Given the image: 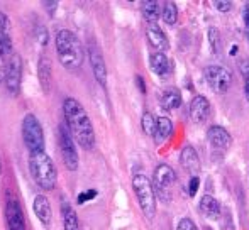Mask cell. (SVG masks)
Wrapping results in <instances>:
<instances>
[{
  "mask_svg": "<svg viewBox=\"0 0 249 230\" xmlns=\"http://www.w3.org/2000/svg\"><path fill=\"white\" fill-rule=\"evenodd\" d=\"M132 190L138 198V203L146 218H154L156 215V193H154L153 181L144 174H136L132 178Z\"/></svg>",
  "mask_w": 249,
  "mask_h": 230,
  "instance_id": "cell-4",
  "label": "cell"
},
{
  "mask_svg": "<svg viewBox=\"0 0 249 230\" xmlns=\"http://www.w3.org/2000/svg\"><path fill=\"white\" fill-rule=\"evenodd\" d=\"M207 36H209V44L212 48L213 54H220V46H222V41H220V33L217 27H209L207 31Z\"/></svg>",
  "mask_w": 249,
  "mask_h": 230,
  "instance_id": "cell-27",
  "label": "cell"
},
{
  "mask_svg": "<svg viewBox=\"0 0 249 230\" xmlns=\"http://www.w3.org/2000/svg\"><path fill=\"white\" fill-rule=\"evenodd\" d=\"M198 208L202 212L203 217H207L209 220H219L220 214H222V208L220 203L217 201V198H213L212 195H203L202 200L198 203Z\"/></svg>",
  "mask_w": 249,
  "mask_h": 230,
  "instance_id": "cell-20",
  "label": "cell"
},
{
  "mask_svg": "<svg viewBox=\"0 0 249 230\" xmlns=\"http://www.w3.org/2000/svg\"><path fill=\"white\" fill-rule=\"evenodd\" d=\"M5 53H3L2 43H0V82H3V73H5Z\"/></svg>",
  "mask_w": 249,
  "mask_h": 230,
  "instance_id": "cell-34",
  "label": "cell"
},
{
  "mask_svg": "<svg viewBox=\"0 0 249 230\" xmlns=\"http://www.w3.org/2000/svg\"><path fill=\"white\" fill-rule=\"evenodd\" d=\"M34 36H36L37 43H39L41 46H46L48 44V31L43 24H39V22L34 24Z\"/></svg>",
  "mask_w": 249,
  "mask_h": 230,
  "instance_id": "cell-28",
  "label": "cell"
},
{
  "mask_svg": "<svg viewBox=\"0 0 249 230\" xmlns=\"http://www.w3.org/2000/svg\"><path fill=\"white\" fill-rule=\"evenodd\" d=\"M198 184H200L198 176H192L190 178V183H188V193H190V197H195V195H197Z\"/></svg>",
  "mask_w": 249,
  "mask_h": 230,
  "instance_id": "cell-32",
  "label": "cell"
},
{
  "mask_svg": "<svg viewBox=\"0 0 249 230\" xmlns=\"http://www.w3.org/2000/svg\"><path fill=\"white\" fill-rule=\"evenodd\" d=\"M22 141L24 146L27 148L29 152H36V151H44V131L43 125H41L39 118L34 114H26L22 118Z\"/></svg>",
  "mask_w": 249,
  "mask_h": 230,
  "instance_id": "cell-5",
  "label": "cell"
},
{
  "mask_svg": "<svg viewBox=\"0 0 249 230\" xmlns=\"http://www.w3.org/2000/svg\"><path fill=\"white\" fill-rule=\"evenodd\" d=\"M177 230H198V227L195 225V222L192 218H181L178 222V227Z\"/></svg>",
  "mask_w": 249,
  "mask_h": 230,
  "instance_id": "cell-30",
  "label": "cell"
},
{
  "mask_svg": "<svg viewBox=\"0 0 249 230\" xmlns=\"http://www.w3.org/2000/svg\"><path fill=\"white\" fill-rule=\"evenodd\" d=\"M244 93H246V99L249 100V78L246 80V83H244Z\"/></svg>",
  "mask_w": 249,
  "mask_h": 230,
  "instance_id": "cell-38",
  "label": "cell"
},
{
  "mask_svg": "<svg viewBox=\"0 0 249 230\" xmlns=\"http://www.w3.org/2000/svg\"><path fill=\"white\" fill-rule=\"evenodd\" d=\"M146 37H148L149 46L156 49V53H164V51L170 49V41H168L166 34L163 33V29L158 24H148Z\"/></svg>",
  "mask_w": 249,
  "mask_h": 230,
  "instance_id": "cell-13",
  "label": "cell"
},
{
  "mask_svg": "<svg viewBox=\"0 0 249 230\" xmlns=\"http://www.w3.org/2000/svg\"><path fill=\"white\" fill-rule=\"evenodd\" d=\"M239 71L243 76H246V80L249 78V59H241L239 61Z\"/></svg>",
  "mask_w": 249,
  "mask_h": 230,
  "instance_id": "cell-35",
  "label": "cell"
},
{
  "mask_svg": "<svg viewBox=\"0 0 249 230\" xmlns=\"http://www.w3.org/2000/svg\"><path fill=\"white\" fill-rule=\"evenodd\" d=\"M58 146H59V152H61L65 166L70 171H76L80 166L76 141L73 139L71 132L68 131V127H66L65 124H59V127H58Z\"/></svg>",
  "mask_w": 249,
  "mask_h": 230,
  "instance_id": "cell-7",
  "label": "cell"
},
{
  "mask_svg": "<svg viewBox=\"0 0 249 230\" xmlns=\"http://www.w3.org/2000/svg\"><path fill=\"white\" fill-rule=\"evenodd\" d=\"M33 212L37 217V220L44 225V227H50L53 220V212H51V203L48 200L46 195H36L33 201Z\"/></svg>",
  "mask_w": 249,
  "mask_h": 230,
  "instance_id": "cell-15",
  "label": "cell"
},
{
  "mask_svg": "<svg viewBox=\"0 0 249 230\" xmlns=\"http://www.w3.org/2000/svg\"><path fill=\"white\" fill-rule=\"evenodd\" d=\"M213 5H215V9L219 12H229L232 9V2H229V0H215Z\"/></svg>",
  "mask_w": 249,
  "mask_h": 230,
  "instance_id": "cell-31",
  "label": "cell"
},
{
  "mask_svg": "<svg viewBox=\"0 0 249 230\" xmlns=\"http://www.w3.org/2000/svg\"><path fill=\"white\" fill-rule=\"evenodd\" d=\"M175 181H177V173L170 164H160L156 166L153 174V188L156 198H160L161 201H170L173 197V188Z\"/></svg>",
  "mask_w": 249,
  "mask_h": 230,
  "instance_id": "cell-6",
  "label": "cell"
},
{
  "mask_svg": "<svg viewBox=\"0 0 249 230\" xmlns=\"http://www.w3.org/2000/svg\"><path fill=\"white\" fill-rule=\"evenodd\" d=\"M2 171H3V163H2V156H0V176H2Z\"/></svg>",
  "mask_w": 249,
  "mask_h": 230,
  "instance_id": "cell-39",
  "label": "cell"
},
{
  "mask_svg": "<svg viewBox=\"0 0 249 230\" xmlns=\"http://www.w3.org/2000/svg\"><path fill=\"white\" fill-rule=\"evenodd\" d=\"M205 230H212V229H210V227H205Z\"/></svg>",
  "mask_w": 249,
  "mask_h": 230,
  "instance_id": "cell-41",
  "label": "cell"
},
{
  "mask_svg": "<svg viewBox=\"0 0 249 230\" xmlns=\"http://www.w3.org/2000/svg\"><path fill=\"white\" fill-rule=\"evenodd\" d=\"M0 43H2L5 56L14 54V39H12V22L5 12H0Z\"/></svg>",
  "mask_w": 249,
  "mask_h": 230,
  "instance_id": "cell-16",
  "label": "cell"
},
{
  "mask_svg": "<svg viewBox=\"0 0 249 230\" xmlns=\"http://www.w3.org/2000/svg\"><path fill=\"white\" fill-rule=\"evenodd\" d=\"M161 17L168 26H175L178 20V9L175 2H164L163 10H161Z\"/></svg>",
  "mask_w": 249,
  "mask_h": 230,
  "instance_id": "cell-26",
  "label": "cell"
},
{
  "mask_svg": "<svg viewBox=\"0 0 249 230\" xmlns=\"http://www.w3.org/2000/svg\"><path fill=\"white\" fill-rule=\"evenodd\" d=\"M3 83H5L7 93L10 97H19L20 86H22V58H20V54L14 53L7 59Z\"/></svg>",
  "mask_w": 249,
  "mask_h": 230,
  "instance_id": "cell-8",
  "label": "cell"
},
{
  "mask_svg": "<svg viewBox=\"0 0 249 230\" xmlns=\"http://www.w3.org/2000/svg\"><path fill=\"white\" fill-rule=\"evenodd\" d=\"M236 53H237V48L232 46V49H231V54H236Z\"/></svg>",
  "mask_w": 249,
  "mask_h": 230,
  "instance_id": "cell-40",
  "label": "cell"
},
{
  "mask_svg": "<svg viewBox=\"0 0 249 230\" xmlns=\"http://www.w3.org/2000/svg\"><path fill=\"white\" fill-rule=\"evenodd\" d=\"M207 139H209L212 149L217 152H226L231 148V144H232L231 134L224 127H220V125H212L207 131Z\"/></svg>",
  "mask_w": 249,
  "mask_h": 230,
  "instance_id": "cell-12",
  "label": "cell"
},
{
  "mask_svg": "<svg viewBox=\"0 0 249 230\" xmlns=\"http://www.w3.org/2000/svg\"><path fill=\"white\" fill-rule=\"evenodd\" d=\"M27 166H29L31 178L37 184V188H41L43 191L54 190L58 183V168L46 151L29 152Z\"/></svg>",
  "mask_w": 249,
  "mask_h": 230,
  "instance_id": "cell-3",
  "label": "cell"
},
{
  "mask_svg": "<svg viewBox=\"0 0 249 230\" xmlns=\"http://www.w3.org/2000/svg\"><path fill=\"white\" fill-rule=\"evenodd\" d=\"M141 127L146 135L154 137V135H156V127H158V117H154L151 112H144L141 117Z\"/></svg>",
  "mask_w": 249,
  "mask_h": 230,
  "instance_id": "cell-25",
  "label": "cell"
},
{
  "mask_svg": "<svg viewBox=\"0 0 249 230\" xmlns=\"http://www.w3.org/2000/svg\"><path fill=\"white\" fill-rule=\"evenodd\" d=\"M188 112H190V118L192 122H195V124H202V122H205L207 118H209L210 115V102L207 97L203 95H197L192 99L190 102V109H188Z\"/></svg>",
  "mask_w": 249,
  "mask_h": 230,
  "instance_id": "cell-14",
  "label": "cell"
},
{
  "mask_svg": "<svg viewBox=\"0 0 249 230\" xmlns=\"http://www.w3.org/2000/svg\"><path fill=\"white\" fill-rule=\"evenodd\" d=\"M63 115H65L66 127L71 132L76 144L85 151L95 148V131H93V124L87 114L85 107L73 97H66L63 100Z\"/></svg>",
  "mask_w": 249,
  "mask_h": 230,
  "instance_id": "cell-1",
  "label": "cell"
},
{
  "mask_svg": "<svg viewBox=\"0 0 249 230\" xmlns=\"http://www.w3.org/2000/svg\"><path fill=\"white\" fill-rule=\"evenodd\" d=\"M58 5H59V3L56 2V0H51V2H50V0H44V2H43V7L46 9L48 16H54L56 9H58Z\"/></svg>",
  "mask_w": 249,
  "mask_h": 230,
  "instance_id": "cell-33",
  "label": "cell"
},
{
  "mask_svg": "<svg viewBox=\"0 0 249 230\" xmlns=\"http://www.w3.org/2000/svg\"><path fill=\"white\" fill-rule=\"evenodd\" d=\"M203 80L209 85V88L215 93H226L232 85V73L224 66H207L203 69Z\"/></svg>",
  "mask_w": 249,
  "mask_h": 230,
  "instance_id": "cell-9",
  "label": "cell"
},
{
  "mask_svg": "<svg viewBox=\"0 0 249 230\" xmlns=\"http://www.w3.org/2000/svg\"><path fill=\"white\" fill-rule=\"evenodd\" d=\"M56 56L61 66L68 71H76L82 68L85 49L80 43L78 36L70 29H59L54 36Z\"/></svg>",
  "mask_w": 249,
  "mask_h": 230,
  "instance_id": "cell-2",
  "label": "cell"
},
{
  "mask_svg": "<svg viewBox=\"0 0 249 230\" xmlns=\"http://www.w3.org/2000/svg\"><path fill=\"white\" fill-rule=\"evenodd\" d=\"M181 105V93L178 88H168L161 95V107L166 110H175Z\"/></svg>",
  "mask_w": 249,
  "mask_h": 230,
  "instance_id": "cell-22",
  "label": "cell"
},
{
  "mask_svg": "<svg viewBox=\"0 0 249 230\" xmlns=\"http://www.w3.org/2000/svg\"><path fill=\"white\" fill-rule=\"evenodd\" d=\"M161 10L163 9H161L156 0H144V2H141V12L149 24H156V20L161 16Z\"/></svg>",
  "mask_w": 249,
  "mask_h": 230,
  "instance_id": "cell-23",
  "label": "cell"
},
{
  "mask_svg": "<svg viewBox=\"0 0 249 230\" xmlns=\"http://www.w3.org/2000/svg\"><path fill=\"white\" fill-rule=\"evenodd\" d=\"M173 134V122L170 120V117H158V127H156V139L158 142L166 141L170 135Z\"/></svg>",
  "mask_w": 249,
  "mask_h": 230,
  "instance_id": "cell-24",
  "label": "cell"
},
{
  "mask_svg": "<svg viewBox=\"0 0 249 230\" xmlns=\"http://www.w3.org/2000/svg\"><path fill=\"white\" fill-rule=\"evenodd\" d=\"M136 85L139 86L141 93H146V83H144V80H142V76H141V75L136 76Z\"/></svg>",
  "mask_w": 249,
  "mask_h": 230,
  "instance_id": "cell-37",
  "label": "cell"
},
{
  "mask_svg": "<svg viewBox=\"0 0 249 230\" xmlns=\"http://www.w3.org/2000/svg\"><path fill=\"white\" fill-rule=\"evenodd\" d=\"M59 210H61V222H63V230H80V220L76 215L75 208L71 207L70 200H66L65 197L59 201Z\"/></svg>",
  "mask_w": 249,
  "mask_h": 230,
  "instance_id": "cell-18",
  "label": "cell"
},
{
  "mask_svg": "<svg viewBox=\"0 0 249 230\" xmlns=\"http://www.w3.org/2000/svg\"><path fill=\"white\" fill-rule=\"evenodd\" d=\"M3 217H5L7 230H27L24 210L16 198H9V200L5 201Z\"/></svg>",
  "mask_w": 249,
  "mask_h": 230,
  "instance_id": "cell-11",
  "label": "cell"
},
{
  "mask_svg": "<svg viewBox=\"0 0 249 230\" xmlns=\"http://www.w3.org/2000/svg\"><path fill=\"white\" fill-rule=\"evenodd\" d=\"M149 68L154 75L164 76L170 71V59L166 58L164 53H153L149 56Z\"/></svg>",
  "mask_w": 249,
  "mask_h": 230,
  "instance_id": "cell-21",
  "label": "cell"
},
{
  "mask_svg": "<svg viewBox=\"0 0 249 230\" xmlns=\"http://www.w3.org/2000/svg\"><path fill=\"white\" fill-rule=\"evenodd\" d=\"M180 163L183 166V169L192 176H197L200 173V158H198V152L195 148L192 146H185L181 149V154H180Z\"/></svg>",
  "mask_w": 249,
  "mask_h": 230,
  "instance_id": "cell-17",
  "label": "cell"
},
{
  "mask_svg": "<svg viewBox=\"0 0 249 230\" xmlns=\"http://www.w3.org/2000/svg\"><path fill=\"white\" fill-rule=\"evenodd\" d=\"M243 19H244V26H246V37L249 41V3H246L243 9Z\"/></svg>",
  "mask_w": 249,
  "mask_h": 230,
  "instance_id": "cell-36",
  "label": "cell"
},
{
  "mask_svg": "<svg viewBox=\"0 0 249 230\" xmlns=\"http://www.w3.org/2000/svg\"><path fill=\"white\" fill-rule=\"evenodd\" d=\"M37 80H39V85L44 92H50L51 90V82H53V66L51 59L44 54H41L37 58Z\"/></svg>",
  "mask_w": 249,
  "mask_h": 230,
  "instance_id": "cell-19",
  "label": "cell"
},
{
  "mask_svg": "<svg viewBox=\"0 0 249 230\" xmlns=\"http://www.w3.org/2000/svg\"><path fill=\"white\" fill-rule=\"evenodd\" d=\"M97 195H99V191H97V190H85V191H82L78 197H76V201H78V205H85L87 201L95 200Z\"/></svg>",
  "mask_w": 249,
  "mask_h": 230,
  "instance_id": "cell-29",
  "label": "cell"
},
{
  "mask_svg": "<svg viewBox=\"0 0 249 230\" xmlns=\"http://www.w3.org/2000/svg\"><path fill=\"white\" fill-rule=\"evenodd\" d=\"M87 53H89V61H90V68L92 73L95 76L97 83L105 88L107 86V65H105L104 54H102L99 44L95 41H89V46H87Z\"/></svg>",
  "mask_w": 249,
  "mask_h": 230,
  "instance_id": "cell-10",
  "label": "cell"
}]
</instances>
